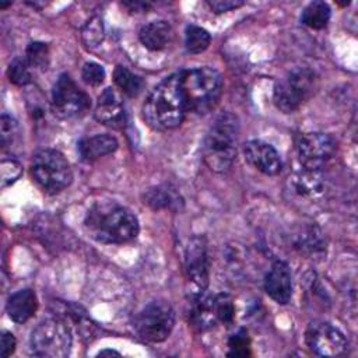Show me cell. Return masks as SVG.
<instances>
[{
	"label": "cell",
	"instance_id": "obj_1",
	"mask_svg": "<svg viewBox=\"0 0 358 358\" xmlns=\"http://www.w3.org/2000/svg\"><path fill=\"white\" fill-rule=\"evenodd\" d=\"M84 225L92 239L101 243H126L138 234V220L116 201L95 203L87 213Z\"/></svg>",
	"mask_w": 358,
	"mask_h": 358
},
{
	"label": "cell",
	"instance_id": "obj_2",
	"mask_svg": "<svg viewBox=\"0 0 358 358\" xmlns=\"http://www.w3.org/2000/svg\"><path fill=\"white\" fill-rule=\"evenodd\" d=\"M187 110L180 84V71L164 78L147 96L143 105V119L158 131L178 127Z\"/></svg>",
	"mask_w": 358,
	"mask_h": 358
},
{
	"label": "cell",
	"instance_id": "obj_3",
	"mask_svg": "<svg viewBox=\"0 0 358 358\" xmlns=\"http://www.w3.org/2000/svg\"><path fill=\"white\" fill-rule=\"evenodd\" d=\"M239 134L238 117L231 112L220 113L210 126L203 143V159L214 172H225L236 158Z\"/></svg>",
	"mask_w": 358,
	"mask_h": 358
},
{
	"label": "cell",
	"instance_id": "obj_4",
	"mask_svg": "<svg viewBox=\"0 0 358 358\" xmlns=\"http://www.w3.org/2000/svg\"><path fill=\"white\" fill-rule=\"evenodd\" d=\"M180 84L187 110L203 115L210 112L222 92V77L213 67L180 71Z\"/></svg>",
	"mask_w": 358,
	"mask_h": 358
},
{
	"label": "cell",
	"instance_id": "obj_5",
	"mask_svg": "<svg viewBox=\"0 0 358 358\" xmlns=\"http://www.w3.org/2000/svg\"><path fill=\"white\" fill-rule=\"evenodd\" d=\"M31 173L36 185L50 194L62 192L73 180L69 161L60 151L52 148H45L35 154Z\"/></svg>",
	"mask_w": 358,
	"mask_h": 358
},
{
	"label": "cell",
	"instance_id": "obj_6",
	"mask_svg": "<svg viewBox=\"0 0 358 358\" xmlns=\"http://www.w3.org/2000/svg\"><path fill=\"white\" fill-rule=\"evenodd\" d=\"M316 76L306 67H295L280 78L273 91V101L275 106L284 112L291 113L299 109L313 94Z\"/></svg>",
	"mask_w": 358,
	"mask_h": 358
},
{
	"label": "cell",
	"instance_id": "obj_7",
	"mask_svg": "<svg viewBox=\"0 0 358 358\" xmlns=\"http://www.w3.org/2000/svg\"><path fill=\"white\" fill-rule=\"evenodd\" d=\"M71 331L62 317L41 322L31 334V352L43 358H64L70 354Z\"/></svg>",
	"mask_w": 358,
	"mask_h": 358
},
{
	"label": "cell",
	"instance_id": "obj_8",
	"mask_svg": "<svg viewBox=\"0 0 358 358\" xmlns=\"http://www.w3.org/2000/svg\"><path fill=\"white\" fill-rule=\"evenodd\" d=\"M133 326L143 340L161 343L175 326V310L165 301H152L134 316Z\"/></svg>",
	"mask_w": 358,
	"mask_h": 358
},
{
	"label": "cell",
	"instance_id": "obj_9",
	"mask_svg": "<svg viewBox=\"0 0 358 358\" xmlns=\"http://www.w3.org/2000/svg\"><path fill=\"white\" fill-rule=\"evenodd\" d=\"M52 106L57 116L70 119L84 115L91 99L69 74H60L52 88Z\"/></svg>",
	"mask_w": 358,
	"mask_h": 358
},
{
	"label": "cell",
	"instance_id": "obj_10",
	"mask_svg": "<svg viewBox=\"0 0 358 358\" xmlns=\"http://www.w3.org/2000/svg\"><path fill=\"white\" fill-rule=\"evenodd\" d=\"M305 341L312 352L322 357H338L347 348L343 331L324 320H315L308 326Z\"/></svg>",
	"mask_w": 358,
	"mask_h": 358
},
{
	"label": "cell",
	"instance_id": "obj_11",
	"mask_svg": "<svg viewBox=\"0 0 358 358\" xmlns=\"http://www.w3.org/2000/svg\"><path fill=\"white\" fill-rule=\"evenodd\" d=\"M336 150V143L326 133H303L296 138V151L305 168H322Z\"/></svg>",
	"mask_w": 358,
	"mask_h": 358
},
{
	"label": "cell",
	"instance_id": "obj_12",
	"mask_svg": "<svg viewBox=\"0 0 358 358\" xmlns=\"http://www.w3.org/2000/svg\"><path fill=\"white\" fill-rule=\"evenodd\" d=\"M185 270L197 291L208 285V253L204 236H193L185 250Z\"/></svg>",
	"mask_w": 358,
	"mask_h": 358
},
{
	"label": "cell",
	"instance_id": "obj_13",
	"mask_svg": "<svg viewBox=\"0 0 358 358\" xmlns=\"http://www.w3.org/2000/svg\"><path fill=\"white\" fill-rule=\"evenodd\" d=\"M246 161L264 175L274 176L282 169V161L277 150L262 140H250L243 147Z\"/></svg>",
	"mask_w": 358,
	"mask_h": 358
},
{
	"label": "cell",
	"instance_id": "obj_14",
	"mask_svg": "<svg viewBox=\"0 0 358 358\" xmlns=\"http://www.w3.org/2000/svg\"><path fill=\"white\" fill-rule=\"evenodd\" d=\"M264 291L277 303L285 305L289 302L292 296V275L285 262L277 260L273 263L264 277Z\"/></svg>",
	"mask_w": 358,
	"mask_h": 358
},
{
	"label": "cell",
	"instance_id": "obj_15",
	"mask_svg": "<svg viewBox=\"0 0 358 358\" xmlns=\"http://www.w3.org/2000/svg\"><path fill=\"white\" fill-rule=\"evenodd\" d=\"M95 119L108 126L120 127L126 122V113L123 103L113 88H106L98 96L96 108H95Z\"/></svg>",
	"mask_w": 358,
	"mask_h": 358
},
{
	"label": "cell",
	"instance_id": "obj_16",
	"mask_svg": "<svg viewBox=\"0 0 358 358\" xmlns=\"http://www.w3.org/2000/svg\"><path fill=\"white\" fill-rule=\"evenodd\" d=\"M189 320L199 330H208L218 323L215 315L214 296L208 295L206 289L193 294L190 301Z\"/></svg>",
	"mask_w": 358,
	"mask_h": 358
},
{
	"label": "cell",
	"instance_id": "obj_17",
	"mask_svg": "<svg viewBox=\"0 0 358 358\" xmlns=\"http://www.w3.org/2000/svg\"><path fill=\"white\" fill-rule=\"evenodd\" d=\"M38 308V299L32 289L25 288L14 292L6 305L7 313L15 323H25L29 320Z\"/></svg>",
	"mask_w": 358,
	"mask_h": 358
},
{
	"label": "cell",
	"instance_id": "obj_18",
	"mask_svg": "<svg viewBox=\"0 0 358 358\" xmlns=\"http://www.w3.org/2000/svg\"><path fill=\"white\" fill-rule=\"evenodd\" d=\"M172 27L166 21H151L138 31V39L150 50H162L172 41Z\"/></svg>",
	"mask_w": 358,
	"mask_h": 358
},
{
	"label": "cell",
	"instance_id": "obj_19",
	"mask_svg": "<svg viewBox=\"0 0 358 358\" xmlns=\"http://www.w3.org/2000/svg\"><path fill=\"white\" fill-rule=\"evenodd\" d=\"M119 147L117 140L110 134H95L78 143V152L84 161H95L115 152Z\"/></svg>",
	"mask_w": 358,
	"mask_h": 358
},
{
	"label": "cell",
	"instance_id": "obj_20",
	"mask_svg": "<svg viewBox=\"0 0 358 358\" xmlns=\"http://www.w3.org/2000/svg\"><path fill=\"white\" fill-rule=\"evenodd\" d=\"M295 192L301 196L315 197L324 190V176L320 168H302L291 178Z\"/></svg>",
	"mask_w": 358,
	"mask_h": 358
},
{
	"label": "cell",
	"instance_id": "obj_21",
	"mask_svg": "<svg viewBox=\"0 0 358 358\" xmlns=\"http://www.w3.org/2000/svg\"><path fill=\"white\" fill-rule=\"evenodd\" d=\"M331 17L330 6L324 1H310L301 14V22L312 29H323Z\"/></svg>",
	"mask_w": 358,
	"mask_h": 358
},
{
	"label": "cell",
	"instance_id": "obj_22",
	"mask_svg": "<svg viewBox=\"0 0 358 358\" xmlns=\"http://www.w3.org/2000/svg\"><path fill=\"white\" fill-rule=\"evenodd\" d=\"M113 81L117 85V88L129 96H137L144 88L143 78L131 73L124 66H116L113 71Z\"/></svg>",
	"mask_w": 358,
	"mask_h": 358
},
{
	"label": "cell",
	"instance_id": "obj_23",
	"mask_svg": "<svg viewBox=\"0 0 358 358\" xmlns=\"http://www.w3.org/2000/svg\"><path fill=\"white\" fill-rule=\"evenodd\" d=\"M294 245L301 253L316 255L323 250L322 232L316 227H306L295 236Z\"/></svg>",
	"mask_w": 358,
	"mask_h": 358
},
{
	"label": "cell",
	"instance_id": "obj_24",
	"mask_svg": "<svg viewBox=\"0 0 358 358\" xmlns=\"http://www.w3.org/2000/svg\"><path fill=\"white\" fill-rule=\"evenodd\" d=\"M144 203L154 210L172 208L179 204V197L168 187H152L144 193Z\"/></svg>",
	"mask_w": 358,
	"mask_h": 358
},
{
	"label": "cell",
	"instance_id": "obj_25",
	"mask_svg": "<svg viewBox=\"0 0 358 358\" xmlns=\"http://www.w3.org/2000/svg\"><path fill=\"white\" fill-rule=\"evenodd\" d=\"M103 38H105V27H103L102 18L98 15L91 17L81 28L83 43L87 48L94 49L102 43Z\"/></svg>",
	"mask_w": 358,
	"mask_h": 358
},
{
	"label": "cell",
	"instance_id": "obj_26",
	"mask_svg": "<svg viewBox=\"0 0 358 358\" xmlns=\"http://www.w3.org/2000/svg\"><path fill=\"white\" fill-rule=\"evenodd\" d=\"M211 42L208 31L197 25H187L185 31V46L189 53L204 52Z\"/></svg>",
	"mask_w": 358,
	"mask_h": 358
},
{
	"label": "cell",
	"instance_id": "obj_27",
	"mask_svg": "<svg viewBox=\"0 0 358 358\" xmlns=\"http://www.w3.org/2000/svg\"><path fill=\"white\" fill-rule=\"evenodd\" d=\"M27 63L29 67L36 69V70H46L49 66L50 55H49V48L43 42H31L27 46Z\"/></svg>",
	"mask_w": 358,
	"mask_h": 358
},
{
	"label": "cell",
	"instance_id": "obj_28",
	"mask_svg": "<svg viewBox=\"0 0 358 358\" xmlns=\"http://www.w3.org/2000/svg\"><path fill=\"white\" fill-rule=\"evenodd\" d=\"M7 76H8V80L18 87L28 85L32 80L29 64L27 63V60L20 57H15L14 60L10 62L7 69Z\"/></svg>",
	"mask_w": 358,
	"mask_h": 358
},
{
	"label": "cell",
	"instance_id": "obj_29",
	"mask_svg": "<svg viewBox=\"0 0 358 358\" xmlns=\"http://www.w3.org/2000/svg\"><path fill=\"white\" fill-rule=\"evenodd\" d=\"M214 305H215V315L218 322L229 326L235 317V306L234 299L228 294H217L214 295Z\"/></svg>",
	"mask_w": 358,
	"mask_h": 358
},
{
	"label": "cell",
	"instance_id": "obj_30",
	"mask_svg": "<svg viewBox=\"0 0 358 358\" xmlns=\"http://www.w3.org/2000/svg\"><path fill=\"white\" fill-rule=\"evenodd\" d=\"M250 340L245 329L238 330L228 340V357H246L250 354Z\"/></svg>",
	"mask_w": 358,
	"mask_h": 358
},
{
	"label": "cell",
	"instance_id": "obj_31",
	"mask_svg": "<svg viewBox=\"0 0 358 358\" xmlns=\"http://www.w3.org/2000/svg\"><path fill=\"white\" fill-rule=\"evenodd\" d=\"M81 78L91 87H98L105 80V70L95 62H87L81 70Z\"/></svg>",
	"mask_w": 358,
	"mask_h": 358
},
{
	"label": "cell",
	"instance_id": "obj_32",
	"mask_svg": "<svg viewBox=\"0 0 358 358\" xmlns=\"http://www.w3.org/2000/svg\"><path fill=\"white\" fill-rule=\"evenodd\" d=\"M0 131H1V145L3 148H7L18 137V123L11 116L1 115Z\"/></svg>",
	"mask_w": 358,
	"mask_h": 358
},
{
	"label": "cell",
	"instance_id": "obj_33",
	"mask_svg": "<svg viewBox=\"0 0 358 358\" xmlns=\"http://www.w3.org/2000/svg\"><path fill=\"white\" fill-rule=\"evenodd\" d=\"M0 172H1V186L6 187L14 183L20 178L22 172V166L15 159H3L0 164Z\"/></svg>",
	"mask_w": 358,
	"mask_h": 358
},
{
	"label": "cell",
	"instance_id": "obj_34",
	"mask_svg": "<svg viewBox=\"0 0 358 358\" xmlns=\"http://www.w3.org/2000/svg\"><path fill=\"white\" fill-rule=\"evenodd\" d=\"M207 4L214 13L220 14V13H227V11L239 8L241 6L245 4V1H242V0H210V1H207Z\"/></svg>",
	"mask_w": 358,
	"mask_h": 358
},
{
	"label": "cell",
	"instance_id": "obj_35",
	"mask_svg": "<svg viewBox=\"0 0 358 358\" xmlns=\"http://www.w3.org/2000/svg\"><path fill=\"white\" fill-rule=\"evenodd\" d=\"M15 350V337L10 331H3L1 334V352L3 358L10 357Z\"/></svg>",
	"mask_w": 358,
	"mask_h": 358
},
{
	"label": "cell",
	"instance_id": "obj_36",
	"mask_svg": "<svg viewBox=\"0 0 358 358\" xmlns=\"http://www.w3.org/2000/svg\"><path fill=\"white\" fill-rule=\"evenodd\" d=\"M123 6L127 7L130 11H134V13L145 11L150 7L148 3H143V1H126V3H123Z\"/></svg>",
	"mask_w": 358,
	"mask_h": 358
},
{
	"label": "cell",
	"instance_id": "obj_37",
	"mask_svg": "<svg viewBox=\"0 0 358 358\" xmlns=\"http://www.w3.org/2000/svg\"><path fill=\"white\" fill-rule=\"evenodd\" d=\"M98 355H119L117 351H110V350H105V351H101Z\"/></svg>",
	"mask_w": 358,
	"mask_h": 358
},
{
	"label": "cell",
	"instance_id": "obj_38",
	"mask_svg": "<svg viewBox=\"0 0 358 358\" xmlns=\"http://www.w3.org/2000/svg\"><path fill=\"white\" fill-rule=\"evenodd\" d=\"M11 4V1L10 3H0V8H4V7H7V6H10Z\"/></svg>",
	"mask_w": 358,
	"mask_h": 358
}]
</instances>
